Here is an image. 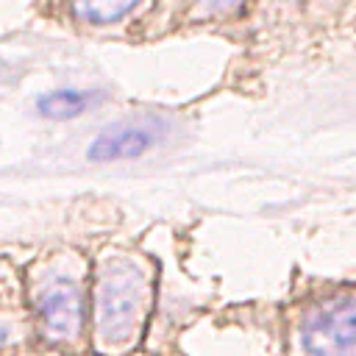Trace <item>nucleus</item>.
<instances>
[{
	"instance_id": "1",
	"label": "nucleus",
	"mask_w": 356,
	"mask_h": 356,
	"mask_svg": "<svg viewBox=\"0 0 356 356\" xmlns=\"http://www.w3.org/2000/svg\"><path fill=\"white\" fill-rule=\"evenodd\" d=\"M153 303L150 278L131 261H108L92 284V339L103 356L128 353L145 331Z\"/></svg>"
},
{
	"instance_id": "2",
	"label": "nucleus",
	"mask_w": 356,
	"mask_h": 356,
	"mask_svg": "<svg viewBox=\"0 0 356 356\" xmlns=\"http://www.w3.org/2000/svg\"><path fill=\"white\" fill-rule=\"evenodd\" d=\"M28 298L36 331L44 342L61 350L81 345L89 303L83 275L70 256H50L42 264H33L28 275Z\"/></svg>"
},
{
	"instance_id": "3",
	"label": "nucleus",
	"mask_w": 356,
	"mask_h": 356,
	"mask_svg": "<svg viewBox=\"0 0 356 356\" xmlns=\"http://www.w3.org/2000/svg\"><path fill=\"white\" fill-rule=\"evenodd\" d=\"M298 337L306 356H356V298L337 295L314 303Z\"/></svg>"
},
{
	"instance_id": "4",
	"label": "nucleus",
	"mask_w": 356,
	"mask_h": 356,
	"mask_svg": "<svg viewBox=\"0 0 356 356\" xmlns=\"http://www.w3.org/2000/svg\"><path fill=\"white\" fill-rule=\"evenodd\" d=\"M156 145V131L145 125H114L95 136L86 156L92 161H111V159H134L142 156L147 147Z\"/></svg>"
},
{
	"instance_id": "5",
	"label": "nucleus",
	"mask_w": 356,
	"mask_h": 356,
	"mask_svg": "<svg viewBox=\"0 0 356 356\" xmlns=\"http://www.w3.org/2000/svg\"><path fill=\"white\" fill-rule=\"evenodd\" d=\"M97 100H100V95L89 92V89H53L36 100V108L42 117L70 120V117H78L86 108H92Z\"/></svg>"
},
{
	"instance_id": "6",
	"label": "nucleus",
	"mask_w": 356,
	"mask_h": 356,
	"mask_svg": "<svg viewBox=\"0 0 356 356\" xmlns=\"http://www.w3.org/2000/svg\"><path fill=\"white\" fill-rule=\"evenodd\" d=\"M136 3L139 0H70L72 14L81 22H95V25L114 22V19L125 17Z\"/></svg>"
},
{
	"instance_id": "7",
	"label": "nucleus",
	"mask_w": 356,
	"mask_h": 356,
	"mask_svg": "<svg viewBox=\"0 0 356 356\" xmlns=\"http://www.w3.org/2000/svg\"><path fill=\"white\" fill-rule=\"evenodd\" d=\"M242 0H200V11L203 14H225L231 8H236Z\"/></svg>"
},
{
	"instance_id": "8",
	"label": "nucleus",
	"mask_w": 356,
	"mask_h": 356,
	"mask_svg": "<svg viewBox=\"0 0 356 356\" xmlns=\"http://www.w3.org/2000/svg\"><path fill=\"white\" fill-rule=\"evenodd\" d=\"M6 339H8V328H6V323L0 320V345H3Z\"/></svg>"
}]
</instances>
